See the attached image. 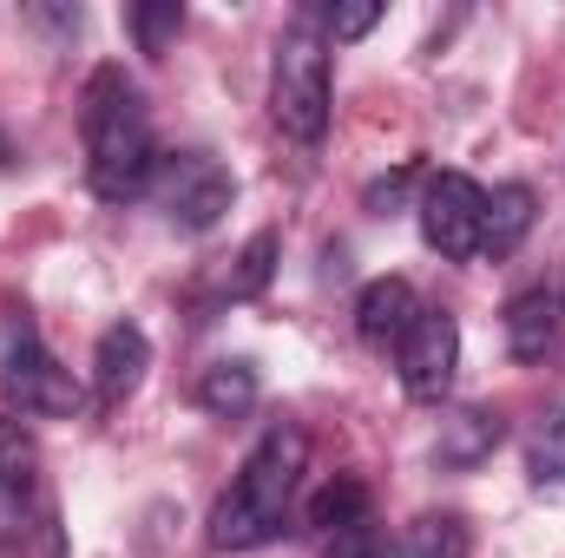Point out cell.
Returning a JSON list of instances; mask_svg holds the SVG:
<instances>
[{
  "label": "cell",
  "instance_id": "20",
  "mask_svg": "<svg viewBox=\"0 0 565 558\" xmlns=\"http://www.w3.org/2000/svg\"><path fill=\"white\" fill-rule=\"evenodd\" d=\"M375 20H382V7H375V0H335V7H322L329 40H362Z\"/></svg>",
  "mask_w": 565,
  "mask_h": 558
},
{
  "label": "cell",
  "instance_id": "22",
  "mask_svg": "<svg viewBox=\"0 0 565 558\" xmlns=\"http://www.w3.org/2000/svg\"><path fill=\"white\" fill-rule=\"evenodd\" d=\"M335 558H382L375 546H369V533L355 526V533H342V546H335Z\"/></svg>",
  "mask_w": 565,
  "mask_h": 558
},
{
  "label": "cell",
  "instance_id": "5",
  "mask_svg": "<svg viewBox=\"0 0 565 558\" xmlns=\"http://www.w3.org/2000/svg\"><path fill=\"white\" fill-rule=\"evenodd\" d=\"M480 204L487 191L467 178V171H434L422 191V237L427 250H440L447 264H467L480 257Z\"/></svg>",
  "mask_w": 565,
  "mask_h": 558
},
{
  "label": "cell",
  "instance_id": "17",
  "mask_svg": "<svg viewBox=\"0 0 565 558\" xmlns=\"http://www.w3.org/2000/svg\"><path fill=\"white\" fill-rule=\"evenodd\" d=\"M277 277V230H257L244 250H237V270H231V296H264Z\"/></svg>",
  "mask_w": 565,
  "mask_h": 558
},
{
  "label": "cell",
  "instance_id": "15",
  "mask_svg": "<svg viewBox=\"0 0 565 558\" xmlns=\"http://www.w3.org/2000/svg\"><path fill=\"white\" fill-rule=\"evenodd\" d=\"M362 519H369V486L362 480H329L309 500V526H322V533H355Z\"/></svg>",
  "mask_w": 565,
  "mask_h": 558
},
{
  "label": "cell",
  "instance_id": "12",
  "mask_svg": "<svg viewBox=\"0 0 565 558\" xmlns=\"http://www.w3.org/2000/svg\"><path fill=\"white\" fill-rule=\"evenodd\" d=\"M500 433H507V420L493 415V408H460V415L440 420V466H480L493 447H500Z\"/></svg>",
  "mask_w": 565,
  "mask_h": 558
},
{
  "label": "cell",
  "instance_id": "18",
  "mask_svg": "<svg viewBox=\"0 0 565 558\" xmlns=\"http://www.w3.org/2000/svg\"><path fill=\"white\" fill-rule=\"evenodd\" d=\"M178 26H184V7L178 0H145L132 7V33H139V53H171V40H178Z\"/></svg>",
  "mask_w": 565,
  "mask_h": 558
},
{
  "label": "cell",
  "instance_id": "14",
  "mask_svg": "<svg viewBox=\"0 0 565 558\" xmlns=\"http://www.w3.org/2000/svg\"><path fill=\"white\" fill-rule=\"evenodd\" d=\"M33 480H40V447H33V433H26L20 420L0 415V493H7V500H26Z\"/></svg>",
  "mask_w": 565,
  "mask_h": 558
},
{
  "label": "cell",
  "instance_id": "2",
  "mask_svg": "<svg viewBox=\"0 0 565 558\" xmlns=\"http://www.w3.org/2000/svg\"><path fill=\"white\" fill-rule=\"evenodd\" d=\"M79 126H86V178L106 204H126L139 197L145 178L158 171V144H151V119H145V99L126 86L119 66H99L86 79V99H79Z\"/></svg>",
  "mask_w": 565,
  "mask_h": 558
},
{
  "label": "cell",
  "instance_id": "6",
  "mask_svg": "<svg viewBox=\"0 0 565 558\" xmlns=\"http://www.w3.org/2000/svg\"><path fill=\"white\" fill-rule=\"evenodd\" d=\"M231 204H237V178L211 151H184L164 164V211L178 230H211Z\"/></svg>",
  "mask_w": 565,
  "mask_h": 558
},
{
  "label": "cell",
  "instance_id": "7",
  "mask_svg": "<svg viewBox=\"0 0 565 558\" xmlns=\"http://www.w3.org/2000/svg\"><path fill=\"white\" fill-rule=\"evenodd\" d=\"M395 355H402V388L415 401H440L460 368V322L447 309H422V322L408 329V342Z\"/></svg>",
  "mask_w": 565,
  "mask_h": 558
},
{
  "label": "cell",
  "instance_id": "21",
  "mask_svg": "<svg viewBox=\"0 0 565 558\" xmlns=\"http://www.w3.org/2000/svg\"><path fill=\"white\" fill-rule=\"evenodd\" d=\"M415 171H422V164H402L395 178H375V184H369V211H375V217H388V211H395V204L408 197V184H415Z\"/></svg>",
  "mask_w": 565,
  "mask_h": 558
},
{
  "label": "cell",
  "instance_id": "9",
  "mask_svg": "<svg viewBox=\"0 0 565 558\" xmlns=\"http://www.w3.org/2000/svg\"><path fill=\"white\" fill-rule=\"evenodd\" d=\"M145 368H151V342H145V329L139 322H113V329L99 335V348H93V388H99V401L119 408V401L145 382Z\"/></svg>",
  "mask_w": 565,
  "mask_h": 558
},
{
  "label": "cell",
  "instance_id": "13",
  "mask_svg": "<svg viewBox=\"0 0 565 558\" xmlns=\"http://www.w3.org/2000/svg\"><path fill=\"white\" fill-rule=\"evenodd\" d=\"M198 408L217 420H237L257 408V362H211L204 375H198Z\"/></svg>",
  "mask_w": 565,
  "mask_h": 558
},
{
  "label": "cell",
  "instance_id": "4",
  "mask_svg": "<svg viewBox=\"0 0 565 558\" xmlns=\"http://www.w3.org/2000/svg\"><path fill=\"white\" fill-rule=\"evenodd\" d=\"M0 388L26 408V415H73L79 388L73 375L46 355L40 329L26 322V309H0Z\"/></svg>",
  "mask_w": 565,
  "mask_h": 558
},
{
  "label": "cell",
  "instance_id": "8",
  "mask_svg": "<svg viewBox=\"0 0 565 558\" xmlns=\"http://www.w3.org/2000/svg\"><path fill=\"white\" fill-rule=\"evenodd\" d=\"M415 322H422V302H415L408 277H375L355 296V329H362L369 348H402Z\"/></svg>",
  "mask_w": 565,
  "mask_h": 558
},
{
  "label": "cell",
  "instance_id": "11",
  "mask_svg": "<svg viewBox=\"0 0 565 558\" xmlns=\"http://www.w3.org/2000/svg\"><path fill=\"white\" fill-rule=\"evenodd\" d=\"M553 335H559V296L553 289H526L507 302V348L520 362H540L553 348Z\"/></svg>",
  "mask_w": 565,
  "mask_h": 558
},
{
  "label": "cell",
  "instance_id": "1",
  "mask_svg": "<svg viewBox=\"0 0 565 558\" xmlns=\"http://www.w3.org/2000/svg\"><path fill=\"white\" fill-rule=\"evenodd\" d=\"M302 460H309V440L296 427H270L250 447L244 473L231 480V493L211 513V552H257V546L282 539V519H289V493H296Z\"/></svg>",
  "mask_w": 565,
  "mask_h": 558
},
{
  "label": "cell",
  "instance_id": "23",
  "mask_svg": "<svg viewBox=\"0 0 565 558\" xmlns=\"http://www.w3.org/2000/svg\"><path fill=\"white\" fill-rule=\"evenodd\" d=\"M0 164H13V144H7V139H0Z\"/></svg>",
  "mask_w": 565,
  "mask_h": 558
},
{
  "label": "cell",
  "instance_id": "3",
  "mask_svg": "<svg viewBox=\"0 0 565 558\" xmlns=\"http://www.w3.org/2000/svg\"><path fill=\"white\" fill-rule=\"evenodd\" d=\"M270 112L296 144H316L329 132V53L316 33H282L277 73H270Z\"/></svg>",
  "mask_w": 565,
  "mask_h": 558
},
{
  "label": "cell",
  "instance_id": "19",
  "mask_svg": "<svg viewBox=\"0 0 565 558\" xmlns=\"http://www.w3.org/2000/svg\"><path fill=\"white\" fill-rule=\"evenodd\" d=\"M526 466H533V480H553V486H565V408H553V415L533 427Z\"/></svg>",
  "mask_w": 565,
  "mask_h": 558
},
{
  "label": "cell",
  "instance_id": "10",
  "mask_svg": "<svg viewBox=\"0 0 565 558\" xmlns=\"http://www.w3.org/2000/svg\"><path fill=\"white\" fill-rule=\"evenodd\" d=\"M540 217V197L526 184H493L480 204V257H513Z\"/></svg>",
  "mask_w": 565,
  "mask_h": 558
},
{
  "label": "cell",
  "instance_id": "16",
  "mask_svg": "<svg viewBox=\"0 0 565 558\" xmlns=\"http://www.w3.org/2000/svg\"><path fill=\"white\" fill-rule=\"evenodd\" d=\"M467 552H473V533H467L460 513H427L408 533V558H467Z\"/></svg>",
  "mask_w": 565,
  "mask_h": 558
}]
</instances>
